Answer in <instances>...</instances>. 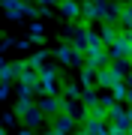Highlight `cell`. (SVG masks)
<instances>
[{"instance_id":"6da1fadb","label":"cell","mask_w":132,"mask_h":135,"mask_svg":"<svg viewBox=\"0 0 132 135\" xmlns=\"http://www.w3.org/2000/svg\"><path fill=\"white\" fill-rule=\"evenodd\" d=\"M18 87H21V96H30V93L39 87V72L30 69V66H21V72H18Z\"/></svg>"},{"instance_id":"7a4b0ae2","label":"cell","mask_w":132,"mask_h":135,"mask_svg":"<svg viewBox=\"0 0 132 135\" xmlns=\"http://www.w3.org/2000/svg\"><path fill=\"white\" fill-rule=\"evenodd\" d=\"M120 78H123V72L114 66V63H105L102 69H96V84L99 87H111L114 81H120Z\"/></svg>"},{"instance_id":"3957f363","label":"cell","mask_w":132,"mask_h":135,"mask_svg":"<svg viewBox=\"0 0 132 135\" xmlns=\"http://www.w3.org/2000/svg\"><path fill=\"white\" fill-rule=\"evenodd\" d=\"M36 93H45V96H54L57 93V72L54 69H42L39 72V87Z\"/></svg>"},{"instance_id":"277c9868","label":"cell","mask_w":132,"mask_h":135,"mask_svg":"<svg viewBox=\"0 0 132 135\" xmlns=\"http://www.w3.org/2000/svg\"><path fill=\"white\" fill-rule=\"evenodd\" d=\"M57 60L66 63V66H81L84 63V51H75L72 45H60L57 48Z\"/></svg>"},{"instance_id":"5b68a950","label":"cell","mask_w":132,"mask_h":135,"mask_svg":"<svg viewBox=\"0 0 132 135\" xmlns=\"http://www.w3.org/2000/svg\"><path fill=\"white\" fill-rule=\"evenodd\" d=\"M3 9H6V15H9V18H21V15H39L33 6L21 3V0H3Z\"/></svg>"},{"instance_id":"8992f818","label":"cell","mask_w":132,"mask_h":135,"mask_svg":"<svg viewBox=\"0 0 132 135\" xmlns=\"http://www.w3.org/2000/svg\"><path fill=\"white\" fill-rule=\"evenodd\" d=\"M84 54H87L84 60H87L90 69H102L105 63H108V51H105V45H102V48H90V51H84Z\"/></svg>"},{"instance_id":"52a82bcc","label":"cell","mask_w":132,"mask_h":135,"mask_svg":"<svg viewBox=\"0 0 132 135\" xmlns=\"http://www.w3.org/2000/svg\"><path fill=\"white\" fill-rule=\"evenodd\" d=\"M84 132L87 135H108V120H93V117H87L84 120Z\"/></svg>"},{"instance_id":"ba28073f","label":"cell","mask_w":132,"mask_h":135,"mask_svg":"<svg viewBox=\"0 0 132 135\" xmlns=\"http://www.w3.org/2000/svg\"><path fill=\"white\" fill-rule=\"evenodd\" d=\"M81 18L87 21V24L99 18V6H96V0H84V3H81Z\"/></svg>"},{"instance_id":"9c48e42d","label":"cell","mask_w":132,"mask_h":135,"mask_svg":"<svg viewBox=\"0 0 132 135\" xmlns=\"http://www.w3.org/2000/svg\"><path fill=\"white\" fill-rule=\"evenodd\" d=\"M60 12H63L66 15V18H78V15H81V3H75V0H60Z\"/></svg>"},{"instance_id":"30bf717a","label":"cell","mask_w":132,"mask_h":135,"mask_svg":"<svg viewBox=\"0 0 132 135\" xmlns=\"http://www.w3.org/2000/svg\"><path fill=\"white\" fill-rule=\"evenodd\" d=\"M60 105H63L60 99H54V96H45V99H42L36 108H39L42 114H57V108H60Z\"/></svg>"},{"instance_id":"8fae6325","label":"cell","mask_w":132,"mask_h":135,"mask_svg":"<svg viewBox=\"0 0 132 135\" xmlns=\"http://www.w3.org/2000/svg\"><path fill=\"white\" fill-rule=\"evenodd\" d=\"M84 117H93V120H105V117H108V108L102 105V102H96V105H87Z\"/></svg>"},{"instance_id":"7c38bea8","label":"cell","mask_w":132,"mask_h":135,"mask_svg":"<svg viewBox=\"0 0 132 135\" xmlns=\"http://www.w3.org/2000/svg\"><path fill=\"white\" fill-rule=\"evenodd\" d=\"M54 129H60V132H72V129H75V120H72V114H60L57 120H54Z\"/></svg>"},{"instance_id":"4fadbf2b","label":"cell","mask_w":132,"mask_h":135,"mask_svg":"<svg viewBox=\"0 0 132 135\" xmlns=\"http://www.w3.org/2000/svg\"><path fill=\"white\" fill-rule=\"evenodd\" d=\"M30 108H36V105H33V99H30V96H21L18 102H15V117H24Z\"/></svg>"},{"instance_id":"5bb4252c","label":"cell","mask_w":132,"mask_h":135,"mask_svg":"<svg viewBox=\"0 0 132 135\" xmlns=\"http://www.w3.org/2000/svg\"><path fill=\"white\" fill-rule=\"evenodd\" d=\"M108 90H111V96L117 99V102H120V99H126V81H123V78H120V81H114Z\"/></svg>"},{"instance_id":"9a60e30c","label":"cell","mask_w":132,"mask_h":135,"mask_svg":"<svg viewBox=\"0 0 132 135\" xmlns=\"http://www.w3.org/2000/svg\"><path fill=\"white\" fill-rule=\"evenodd\" d=\"M27 66H30V69H36V72H42V69H45V51H36L33 57L27 60Z\"/></svg>"},{"instance_id":"2e32d148","label":"cell","mask_w":132,"mask_h":135,"mask_svg":"<svg viewBox=\"0 0 132 135\" xmlns=\"http://www.w3.org/2000/svg\"><path fill=\"white\" fill-rule=\"evenodd\" d=\"M117 36H120V33L114 30V24H105V27H102V42H105V45H114Z\"/></svg>"},{"instance_id":"e0dca14e","label":"cell","mask_w":132,"mask_h":135,"mask_svg":"<svg viewBox=\"0 0 132 135\" xmlns=\"http://www.w3.org/2000/svg\"><path fill=\"white\" fill-rule=\"evenodd\" d=\"M81 84H84V87H93V84H96V69L84 66V69H81Z\"/></svg>"},{"instance_id":"ac0fdd59","label":"cell","mask_w":132,"mask_h":135,"mask_svg":"<svg viewBox=\"0 0 132 135\" xmlns=\"http://www.w3.org/2000/svg\"><path fill=\"white\" fill-rule=\"evenodd\" d=\"M120 21H123V27H132V3H123V9H120Z\"/></svg>"},{"instance_id":"d6986e66","label":"cell","mask_w":132,"mask_h":135,"mask_svg":"<svg viewBox=\"0 0 132 135\" xmlns=\"http://www.w3.org/2000/svg\"><path fill=\"white\" fill-rule=\"evenodd\" d=\"M81 102H84V105H96V102H99V99H96V90H93V87H87V90L81 93Z\"/></svg>"},{"instance_id":"ffe728a7","label":"cell","mask_w":132,"mask_h":135,"mask_svg":"<svg viewBox=\"0 0 132 135\" xmlns=\"http://www.w3.org/2000/svg\"><path fill=\"white\" fill-rule=\"evenodd\" d=\"M66 96H69V99L78 96V87H75V84H66Z\"/></svg>"},{"instance_id":"44dd1931","label":"cell","mask_w":132,"mask_h":135,"mask_svg":"<svg viewBox=\"0 0 132 135\" xmlns=\"http://www.w3.org/2000/svg\"><path fill=\"white\" fill-rule=\"evenodd\" d=\"M123 81H126V87H132V69H129L126 75H123Z\"/></svg>"},{"instance_id":"7402d4cb","label":"cell","mask_w":132,"mask_h":135,"mask_svg":"<svg viewBox=\"0 0 132 135\" xmlns=\"http://www.w3.org/2000/svg\"><path fill=\"white\" fill-rule=\"evenodd\" d=\"M39 3H42V6H51V3H57V0H39Z\"/></svg>"},{"instance_id":"603a6c76","label":"cell","mask_w":132,"mask_h":135,"mask_svg":"<svg viewBox=\"0 0 132 135\" xmlns=\"http://www.w3.org/2000/svg\"><path fill=\"white\" fill-rule=\"evenodd\" d=\"M126 99H129V102H132V87H126Z\"/></svg>"},{"instance_id":"cb8c5ba5","label":"cell","mask_w":132,"mask_h":135,"mask_svg":"<svg viewBox=\"0 0 132 135\" xmlns=\"http://www.w3.org/2000/svg\"><path fill=\"white\" fill-rule=\"evenodd\" d=\"M51 135H69V132H60V129H51Z\"/></svg>"},{"instance_id":"d4e9b609","label":"cell","mask_w":132,"mask_h":135,"mask_svg":"<svg viewBox=\"0 0 132 135\" xmlns=\"http://www.w3.org/2000/svg\"><path fill=\"white\" fill-rule=\"evenodd\" d=\"M126 114H129V120H132V102H129V108H126Z\"/></svg>"},{"instance_id":"484cf974","label":"cell","mask_w":132,"mask_h":135,"mask_svg":"<svg viewBox=\"0 0 132 135\" xmlns=\"http://www.w3.org/2000/svg\"><path fill=\"white\" fill-rule=\"evenodd\" d=\"M21 135H33V132H30V129H24V132H21Z\"/></svg>"},{"instance_id":"4316f807","label":"cell","mask_w":132,"mask_h":135,"mask_svg":"<svg viewBox=\"0 0 132 135\" xmlns=\"http://www.w3.org/2000/svg\"><path fill=\"white\" fill-rule=\"evenodd\" d=\"M120 3H132V0H120Z\"/></svg>"},{"instance_id":"83f0119b","label":"cell","mask_w":132,"mask_h":135,"mask_svg":"<svg viewBox=\"0 0 132 135\" xmlns=\"http://www.w3.org/2000/svg\"><path fill=\"white\" fill-rule=\"evenodd\" d=\"M0 135H6V132H3V129H0Z\"/></svg>"},{"instance_id":"f1b7e54d","label":"cell","mask_w":132,"mask_h":135,"mask_svg":"<svg viewBox=\"0 0 132 135\" xmlns=\"http://www.w3.org/2000/svg\"><path fill=\"white\" fill-rule=\"evenodd\" d=\"M129 60H132V54H129Z\"/></svg>"},{"instance_id":"f546056e","label":"cell","mask_w":132,"mask_h":135,"mask_svg":"<svg viewBox=\"0 0 132 135\" xmlns=\"http://www.w3.org/2000/svg\"><path fill=\"white\" fill-rule=\"evenodd\" d=\"M48 135H51V132H48Z\"/></svg>"}]
</instances>
